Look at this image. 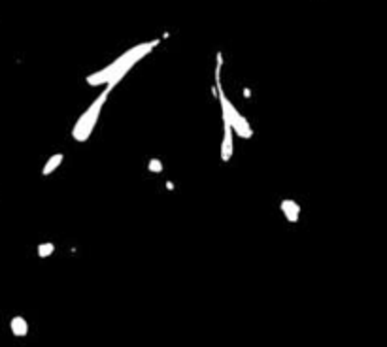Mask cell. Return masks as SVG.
<instances>
[{"mask_svg":"<svg viewBox=\"0 0 387 347\" xmlns=\"http://www.w3.org/2000/svg\"><path fill=\"white\" fill-rule=\"evenodd\" d=\"M279 208H281V213L285 215V219H287L289 223H296V221H298V215H300V206L296 204L295 200H291V198H285V200H281Z\"/></svg>","mask_w":387,"mask_h":347,"instance_id":"cell-3","label":"cell"},{"mask_svg":"<svg viewBox=\"0 0 387 347\" xmlns=\"http://www.w3.org/2000/svg\"><path fill=\"white\" fill-rule=\"evenodd\" d=\"M62 158H64L62 153H55V155H51V157L47 158V162H46V166H44V170H42V174H44V175H49L51 172H55V168H59V166H61Z\"/></svg>","mask_w":387,"mask_h":347,"instance_id":"cell-5","label":"cell"},{"mask_svg":"<svg viewBox=\"0 0 387 347\" xmlns=\"http://www.w3.org/2000/svg\"><path fill=\"white\" fill-rule=\"evenodd\" d=\"M10 330H12V334L17 336V338H25V336L29 334V323H27V319L21 315L12 317V321H10Z\"/></svg>","mask_w":387,"mask_h":347,"instance_id":"cell-4","label":"cell"},{"mask_svg":"<svg viewBox=\"0 0 387 347\" xmlns=\"http://www.w3.org/2000/svg\"><path fill=\"white\" fill-rule=\"evenodd\" d=\"M221 64H223V57L221 53H217V66H216V91H217V98H219V104H221V117L223 121H229L231 123L232 132H236L240 138H251L253 136V130L249 123L244 119V115H240V111L236 110L231 104V100L227 98L225 91H223V85H221V79H219V72H221Z\"/></svg>","mask_w":387,"mask_h":347,"instance_id":"cell-1","label":"cell"},{"mask_svg":"<svg viewBox=\"0 0 387 347\" xmlns=\"http://www.w3.org/2000/svg\"><path fill=\"white\" fill-rule=\"evenodd\" d=\"M53 251H55V243H51V242H46V243H40V245H38V257H40V259L51 257Z\"/></svg>","mask_w":387,"mask_h":347,"instance_id":"cell-6","label":"cell"},{"mask_svg":"<svg viewBox=\"0 0 387 347\" xmlns=\"http://www.w3.org/2000/svg\"><path fill=\"white\" fill-rule=\"evenodd\" d=\"M163 162L159 160V158H149V162H147V170L149 172H153V174H161L163 172Z\"/></svg>","mask_w":387,"mask_h":347,"instance_id":"cell-7","label":"cell"},{"mask_svg":"<svg viewBox=\"0 0 387 347\" xmlns=\"http://www.w3.org/2000/svg\"><path fill=\"white\" fill-rule=\"evenodd\" d=\"M110 93H111V91L104 89V91L100 93V96L87 108V111L81 113V117L77 119V123L74 125V130H72L74 140H77V142H87V140H89V136L93 134L94 125H96V121H98L100 110H102V106L106 104V98H108Z\"/></svg>","mask_w":387,"mask_h":347,"instance_id":"cell-2","label":"cell"}]
</instances>
